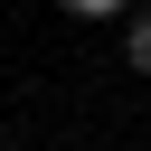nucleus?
Segmentation results:
<instances>
[{"instance_id": "obj_1", "label": "nucleus", "mask_w": 151, "mask_h": 151, "mask_svg": "<svg viewBox=\"0 0 151 151\" xmlns=\"http://www.w3.org/2000/svg\"><path fill=\"white\" fill-rule=\"evenodd\" d=\"M123 66L151 76V9H123Z\"/></svg>"}, {"instance_id": "obj_2", "label": "nucleus", "mask_w": 151, "mask_h": 151, "mask_svg": "<svg viewBox=\"0 0 151 151\" xmlns=\"http://www.w3.org/2000/svg\"><path fill=\"white\" fill-rule=\"evenodd\" d=\"M57 9H66V19H123L132 0H57Z\"/></svg>"}]
</instances>
